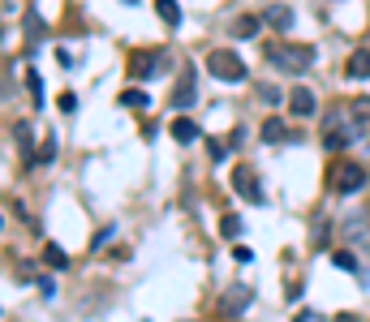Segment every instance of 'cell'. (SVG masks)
Listing matches in <instances>:
<instances>
[{"mask_svg":"<svg viewBox=\"0 0 370 322\" xmlns=\"http://www.w3.org/2000/svg\"><path fill=\"white\" fill-rule=\"evenodd\" d=\"M267 61L284 73H302L314 65V47H288V43H267Z\"/></svg>","mask_w":370,"mask_h":322,"instance_id":"6da1fadb","label":"cell"},{"mask_svg":"<svg viewBox=\"0 0 370 322\" xmlns=\"http://www.w3.org/2000/svg\"><path fill=\"white\" fill-rule=\"evenodd\" d=\"M340 232L349 241V250H370V215H349Z\"/></svg>","mask_w":370,"mask_h":322,"instance_id":"5b68a950","label":"cell"},{"mask_svg":"<svg viewBox=\"0 0 370 322\" xmlns=\"http://www.w3.org/2000/svg\"><path fill=\"white\" fill-rule=\"evenodd\" d=\"M233 31H237L241 39H250V35L259 31V17H241V22H237V26H233Z\"/></svg>","mask_w":370,"mask_h":322,"instance_id":"e0dca14e","label":"cell"},{"mask_svg":"<svg viewBox=\"0 0 370 322\" xmlns=\"http://www.w3.org/2000/svg\"><path fill=\"white\" fill-rule=\"evenodd\" d=\"M259 99H263V104H280V90L271 86V82H263V86H259Z\"/></svg>","mask_w":370,"mask_h":322,"instance_id":"d6986e66","label":"cell"},{"mask_svg":"<svg viewBox=\"0 0 370 322\" xmlns=\"http://www.w3.org/2000/svg\"><path fill=\"white\" fill-rule=\"evenodd\" d=\"M47 159H56V138H47V142H43V151L35 155V163H47Z\"/></svg>","mask_w":370,"mask_h":322,"instance_id":"ffe728a7","label":"cell"},{"mask_svg":"<svg viewBox=\"0 0 370 322\" xmlns=\"http://www.w3.org/2000/svg\"><path fill=\"white\" fill-rule=\"evenodd\" d=\"M121 104H125V108H146V104H151V99H146V90H121Z\"/></svg>","mask_w":370,"mask_h":322,"instance_id":"9a60e30c","label":"cell"},{"mask_svg":"<svg viewBox=\"0 0 370 322\" xmlns=\"http://www.w3.org/2000/svg\"><path fill=\"white\" fill-rule=\"evenodd\" d=\"M332 262H336V266H340V271H357V258H353V254H349V250H340V254H336V258H332Z\"/></svg>","mask_w":370,"mask_h":322,"instance_id":"ac0fdd59","label":"cell"},{"mask_svg":"<svg viewBox=\"0 0 370 322\" xmlns=\"http://www.w3.org/2000/svg\"><path fill=\"white\" fill-rule=\"evenodd\" d=\"M353 108H357L362 116H370V99H357V104H353Z\"/></svg>","mask_w":370,"mask_h":322,"instance_id":"cb8c5ba5","label":"cell"},{"mask_svg":"<svg viewBox=\"0 0 370 322\" xmlns=\"http://www.w3.org/2000/svg\"><path fill=\"white\" fill-rule=\"evenodd\" d=\"M288 108H293V116H314L318 104H314V95H310L306 86H293V90H288Z\"/></svg>","mask_w":370,"mask_h":322,"instance_id":"ba28073f","label":"cell"},{"mask_svg":"<svg viewBox=\"0 0 370 322\" xmlns=\"http://www.w3.org/2000/svg\"><path fill=\"white\" fill-rule=\"evenodd\" d=\"M284 138H288V125L280 116H267L263 120V142H284Z\"/></svg>","mask_w":370,"mask_h":322,"instance_id":"7c38bea8","label":"cell"},{"mask_svg":"<svg viewBox=\"0 0 370 322\" xmlns=\"http://www.w3.org/2000/svg\"><path fill=\"white\" fill-rule=\"evenodd\" d=\"M17 142H31V125H17ZM26 151V159H31V146H22Z\"/></svg>","mask_w":370,"mask_h":322,"instance_id":"7402d4cb","label":"cell"},{"mask_svg":"<svg viewBox=\"0 0 370 322\" xmlns=\"http://www.w3.org/2000/svg\"><path fill=\"white\" fill-rule=\"evenodd\" d=\"M344 73H349V78H370V52L362 47V52H353L349 56V65H344Z\"/></svg>","mask_w":370,"mask_h":322,"instance_id":"8fae6325","label":"cell"},{"mask_svg":"<svg viewBox=\"0 0 370 322\" xmlns=\"http://www.w3.org/2000/svg\"><path fill=\"white\" fill-rule=\"evenodd\" d=\"M263 22H271L276 31H293V9L288 5H267L263 9Z\"/></svg>","mask_w":370,"mask_h":322,"instance_id":"9c48e42d","label":"cell"},{"mask_svg":"<svg viewBox=\"0 0 370 322\" xmlns=\"http://www.w3.org/2000/svg\"><path fill=\"white\" fill-rule=\"evenodd\" d=\"M219 232H224V236H241V219L237 215H224V219H219Z\"/></svg>","mask_w":370,"mask_h":322,"instance_id":"2e32d148","label":"cell"},{"mask_svg":"<svg viewBox=\"0 0 370 322\" xmlns=\"http://www.w3.org/2000/svg\"><path fill=\"white\" fill-rule=\"evenodd\" d=\"M194 95H199V86H194V69L190 73H181V82H177V90H172V108H190L194 104Z\"/></svg>","mask_w":370,"mask_h":322,"instance_id":"52a82bcc","label":"cell"},{"mask_svg":"<svg viewBox=\"0 0 370 322\" xmlns=\"http://www.w3.org/2000/svg\"><path fill=\"white\" fill-rule=\"evenodd\" d=\"M207 69H211V78L229 82V86L245 82V65H241V56H237V52H229V47H215V52L207 56Z\"/></svg>","mask_w":370,"mask_h":322,"instance_id":"7a4b0ae2","label":"cell"},{"mask_svg":"<svg viewBox=\"0 0 370 322\" xmlns=\"http://www.w3.org/2000/svg\"><path fill=\"white\" fill-rule=\"evenodd\" d=\"M250 301H254V288L250 284H233L224 292V301H219V314H224V318H241L245 309H250Z\"/></svg>","mask_w":370,"mask_h":322,"instance_id":"277c9868","label":"cell"},{"mask_svg":"<svg viewBox=\"0 0 370 322\" xmlns=\"http://www.w3.org/2000/svg\"><path fill=\"white\" fill-rule=\"evenodd\" d=\"M362 185H366V168H362V163L344 159V163L332 168V189H336V193H357Z\"/></svg>","mask_w":370,"mask_h":322,"instance_id":"3957f363","label":"cell"},{"mask_svg":"<svg viewBox=\"0 0 370 322\" xmlns=\"http://www.w3.org/2000/svg\"><path fill=\"white\" fill-rule=\"evenodd\" d=\"M172 138H177V142H199V138H203V129L194 125L190 116H177V120H172Z\"/></svg>","mask_w":370,"mask_h":322,"instance_id":"30bf717a","label":"cell"},{"mask_svg":"<svg viewBox=\"0 0 370 322\" xmlns=\"http://www.w3.org/2000/svg\"><path fill=\"white\" fill-rule=\"evenodd\" d=\"M233 189H237V198H245V202H263V185L254 181L250 168H237L233 172Z\"/></svg>","mask_w":370,"mask_h":322,"instance_id":"8992f818","label":"cell"},{"mask_svg":"<svg viewBox=\"0 0 370 322\" xmlns=\"http://www.w3.org/2000/svg\"><path fill=\"white\" fill-rule=\"evenodd\" d=\"M146 69H151V56H134V78H142Z\"/></svg>","mask_w":370,"mask_h":322,"instance_id":"44dd1931","label":"cell"},{"mask_svg":"<svg viewBox=\"0 0 370 322\" xmlns=\"http://www.w3.org/2000/svg\"><path fill=\"white\" fill-rule=\"evenodd\" d=\"M155 13L164 17V26H181V9H177V0H155Z\"/></svg>","mask_w":370,"mask_h":322,"instance_id":"4fadbf2b","label":"cell"},{"mask_svg":"<svg viewBox=\"0 0 370 322\" xmlns=\"http://www.w3.org/2000/svg\"><path fill=\"white\" fill-rule=\"evenodd\" d=\"M43 262L52 266V271H65V266H69V258H65L61 245H43Z\"/></svg>","mask_w":370,"mask_h":322,"instance_id":"5bb4252c","label":"cell"},{"mask_svg":"<svg viewBox=\"0 0 370 322\" xmlns=\"http://www.w3.org/2000/svg\"><path fill=\"white\" fill-rule=\"evenodd\" d=\"M56 104H61V112H73V108H78V99H73V95H69V90H65V95H61V99H56Z\"/></svg>","mask_w":370,"mask_h":322,"instance_id":"603a6c76","label":"cell"}]
</instances>
